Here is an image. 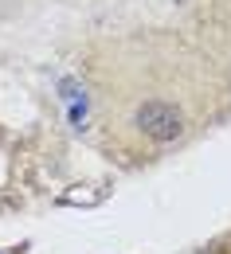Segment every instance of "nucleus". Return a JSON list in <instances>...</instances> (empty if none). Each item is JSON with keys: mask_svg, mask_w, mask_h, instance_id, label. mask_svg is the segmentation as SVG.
<instances>
[{"mask_svg": "<svg viewBox=\"0 0 231 254\" xmlns=\"http://www.w3.org/2000/svg\"><path fill=\"white\" fill-rule=\"evenodd\" d=\"M24 251H28V243H24V247H12V254H24Z\"/></svg>", "mask_w": 231, "mask_h": 254, "instance_id": "1", "label": "nucleus"}]
</instances>
